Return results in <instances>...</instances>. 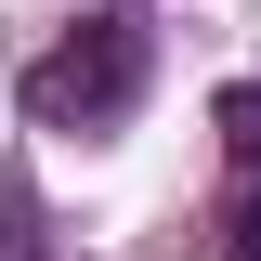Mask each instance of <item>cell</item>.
I'll return each mask as SVG.
<instances>
[{"instance_id":"6da1fadb","label":"cell","mask_w":261,"mask_h":261,"mask_svg":"<svg viewBox=\"0 0 261 261\" xmlns=\"http://www.w3.org/2000/svg\"><path fill=\"white\" fill-rule=\"evenodd\" d=\"M144 65H157V27L144 13H92L79 39H53L27 65V118L39 130H105V118L144 105Z\"/></svg>"},{"instance_id":"7a4b0ae2","label":"cell","mask_w":261,"mask_h":261,"mask_svg":"<svg viewBox=\"0 0 261 261\" xmlns=\"http://www.w3.org/2000/svg\"><path fill=\"white\" fill-rule=\"evenodd\" d=\"M222 144H235V157L261 170V92H222Z\"/></svg>"},{"instance_id":"3957f363","label":"cell","mask_w":261,"mask_h":261,"mask_svg":"<svg viewBox=\"0 0 261 261\" xmlns=\"http://www.w3.org/2000/svg\"><path fill=\"white\" fill-rule=\"evenodd\" d=\"M222 261H261V183L235 196V235H222Z\"/></svg>"}]
</instances>
